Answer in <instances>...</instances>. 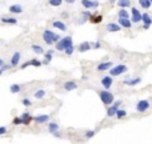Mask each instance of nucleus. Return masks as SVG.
Returning <instances> with one entry per match:
<instances>
[{
	"mask_svg": "<svg viewBox=\"0 0 152 144\" xmlns=\"http://www.w3.org/2000/svg\"><path fill=\"white\" fill-rule=\"evenodd\" d=\"M21 119H23V124H29V121L33 120V117H32L28 112H24L23 115H21Z\"/></svg>",
	"mask_w": 152,
	"mask_h": 144,
	"instance_id": "nucleus-23",
	"label": "nucleus"
},
{
	"mask_svg": "<svg viewBox=\"0 0 152 144\" xmlns=\"http://www.w3.org/2000/svg\"><path fill=\"white\" fill-rule=\"evenodd\" d=\"M48 129H50V132L52 133V135H55V136H58V137H59V133H58L59 125L56 124V123H51V124L48 125Z\"/></svg>",
	"mask_w": 152,
	"mask_h": 144,
	"instance_id": "nucleus-16",
	"label": "nucleus"
},
{
	"mask_svg": "<svg viewBox=\"0 0 152 144\" xmlns=\"http://www.w3.org/2000/svg\"><path fill=\"white\" fill-rule=\"evenodd\" d=\"M117 5L120 8H127L131 5V0H117Z\"/></svg>",
	"mask_w": 152,
	"mask_h": 144,
	"instance_id": "nucleus-25",
	"label": "nucleus"
},
{
	"mask_svg": "<svg viewBox=\"0 0 152 144\" xmlns=\"http://www.w3.org/2000/svg\"><path fill=\"white\" fill-rule=\"evenodd\" d=\"M90 20L91 21H92V23H101V21H103V16L101 15H91V17H90Z\"/></svg>",
	"mask_w": 152,
	"mask_h": 144,
	"instance_id": "nucleus-24",
	"label": "nucleus"
},
{
	"mask_svg": "<svg viewBox=\"0 0 152 144\" xmlns=\"http://www.w3.org/2000/svg\"><path fill=\"white\" fill-rule=\"evenodd\" d=\"M131 12H132V19H131L132 23H139V21H141V13L137 8H132Z\"/></svg>",
	"mask_w": 152,
	"mask_h": 144,
	"instance_id": "nucleus-7",
	"label": "nucleus"
},
{
	"mask_svg": "<svg viewBox=\"0 0 152 144\" xmlns=\"http://www.w3.org/2000/svg\"><path fill=\"white\" fill-rule=\"evenodd\" d=\"M66 3H68V4H72V3H75V0H66Z\"/></svg>",
	"mask_w": 152,
	"mask_h": 144,
	"instance_id": "nucleus-44",
	"label": "nucleus"
},
{
	"mask_svg": "<svg viewBox=\"0 0 152 144\" xmlns=\"http://www.w3.org/2000/svg\"><path fill=\"white\" fill-rule=\"evenodd\" d=\"M149 101L148 100H140V101H137V104H136V109L139 111V112H145L147 109L149 108Z\"/></svg>",
	"mask_w": 152,
	"mask_h": 144,
	"instance_id": "nucleus-5",
	"label": "nucleus"
},
{
	"mask_svg": "<svg viewBox=\"0 0 152 144\" xmlns=\"http://www.w3.org/2000/svg\"><path fill=\"white\" fill-rule=\"evenodd\" d=\"M64 52H66L67 55H72V54H74V46H70V47H67L66 50H64Z\"/></svg>",
	"mask_w": 152,
	"mask_h": 144,
	"instance_id": "nucleus-35",
	"label": "nucleus"
},
{
	"mask_svg": "<svg viewBox=\"0 0 152 144\" xmlns=\"http://www.w3.org/2000/svg\"><path fill=\"white\" fill-rule=\"evenodd\" d=\"M7 68H8L7 66H3V67H0V76H1V74H3V72H4V71H5V70H7Z\"/></svg>",
	"mask_w": 152,
	"mask_h": 144,
	"instance_id": "nucleus-40",
	"label": "nucleus"
},
{
	"mask_svg": "<svg viewBox=\"0 0 152 144\" xmlns=\"http://www.w3.org/2000/svg\"><path fill=\"white\" fill-rule=\"evenodd\" d=\"M28 66H35V67H40V66H42V62H40V60H37V59H33V60H29V62L24 63L23 66H21V70H23V68H27Z\"/></svg>",
	"mask_w": 152,
	"mask_h": 144,
	"instance_id": "nucleus-15",
	"label": "nucleus"
},
{
	"mask_svg": "<svg viewBox=\"0 0 152 144\" xmlns=\"http://www.w3.org/2000/svg\"><path fill=\"white\" fill-rule=\"evenodd\" d=\"M140 82H141V79H140V78H135V79H125L123 83H124L125 86L133 87V86H136V84H139Z\"/></svg>",
	"mask_w": 152,
	"mask_h": 144,
	"instance_id": "nucleus-13",
	"label": "nucleus"
},
{
	"mask_svg": "<svg viewBox=\"0 0 152 144\" xmlns=\"http://www.w3.org/2000/svg\"><path fill=\"white\" fill-rule=\"evenodd\" d=\"M70 46H74V44H72V38H71V36H67V38H63V39H60L58 43H56V50L64 51L67 47H70Z\"/></svg>",
	"mask_w": 152,
	"mask_h": 144,
	"instance_id": "nucleus-2",
	"label": "nucleus"
},
{
	"mask_svg": "<svg viewBox=\"0 0 152 144\" xmlns=\"http://www.w3.org/2000/svg\"><path fill=\"white\" fill-rule=\"evenodd\" d=\"M91 43H88V42H83L80 46H79V51L80 52H87V51H90L91 50Z\"/></svg>",
	"mask_w": 152,
	"mask_h": 144,
	"instance_id": "nucleus-20",
	"label": "nucleus"
},
{
	"mask_svg": "<svg viewBox=\"0 0 152 144\" xmlns=\"http://www.w3.org/2000/svg\"><path fill=\"white\" fill-rule=\"evenodd\" d=\"M23 105H25V107H29V105H31V101L28 100V99H23Z\"/></svg>",
	"mask_w": 152,
	"mask_h": 144,
	"instance_id": "nucleus-38",
	"label": "nucleus"
},
{
	"mask_svg": "<svg viewBox=\"0 0 152 144\" xmlns=\"http://www.w3.org/2000/svg\"><path fill=\"white\" fill-rule=\"evenodd\" d=\"M43 39H44V42H46L48 46H52L55 42H59L60 36L56 35V33H54V32L50 31V29H46V31L43 32Z\"/></svg>",
	"mask_w": 152,
	"mask_h": 144,
	"instance_id": "nucleus-1",
	"label": "nucleus"
},
{
	"mask_svg": "<svg viewBox=\"0 0 152 144\" xmlns=\"http://www.w3.org/2000/svg\"><path fill=\"white\" fill-rule=\"evenodd\" d=\"M3 66H4V60L0 58V67H3Z\"/></svg>",
	"mask_w": 152,
	"mask_h": 144,
	"instance_id": "nucleus-43",
	"label": "nucleus"
},
{
	"mask_svg": "<svg viewBox=\"0 0 152 144\" xmlns=\"http://www.w3.org/2000/svg\"><path fill=\"white\" fill-rule=\"evenodd\" d=\"M119 24L124 28H131L132 25V21L128 19V17H119Z\"/></svg>",
	"mask_w": 152,
	"mask_h": 144,
	"instance_id": "nucleus-12",
	"label": "nucleus"
},
{
	"mask_svg": "<svg viewBox=\"0 0 152 144\" xmlns=\"http://www.w3.org/2000/svg\"><path fill=\"white\" fill-rule=\"evenodd\" d=\"M112 83H113L112 76H104V78L101 79V86L104 87L105 90H108L109 87L112 86Z\"/></svg>",
	"mask_w": 152,
	"mask_h": 144,
	"instance_id": "nucleus-9",
	"label": "nucleus"
},
{
	"mask_svg": "<svg viewBox=\"0 0 152 144\" xmlns=\"http://www.w3.org/2000/svg\"><path fill=\"white\" fill-rule=\"evenodd\" d=\"M52 25H54L56 29H60V31H67V25L64 23H62V21H59V20L54 21V23H52Z\"/></svg>",
	"mask_w": 152,
	"mask_h": 144,
	"instance_id": "nucleus-21",
	"label": "nucleus"
},
{
	"mask_svg": "<svg viewBox=\"0 0 152 144\" xmlns=\"http://www.w3.org/2000/svg\"><path fill=\"white\" fill-rule=\"evenodd\" d=\"M151 3H152V0H151Z\"/></svg>",
	"mask_w": 152,
	"mask_h": 144,
	"instance_id": "nucleus-45",
	"label": "nucleus"
},
{
	"mask_svg": "<svg viewBox=\"0 0 152 144\" xmlns=\"http://www.w3.org/2000/svg\"><path fill=\"white\" fill-rule=\"evenodd\" d=\"M48 3H50V5H52V7H60L63 3V0H48Z\"/></svg>",
	"mask_w": 152,
	"mask_h": 144,
	"instance_id": "nucleus-30",
	"label": "nucleus"
},
{
	"mask_svg": "<svg viewBox=\"0 0 152 144\" xmlns=\"http://www.w3.org/2000/svg\"><path fill=\"white\" fill-rule=\"evenodd\" d=\"M119 17H129V13L125 9H120L119 11Z\"/></svg>",
	"mask_w": 152,
	"mask_h": 144,
	"instance_id": "nucleus-34",
	"label": "nucleus"
},
{
	"mask_svg": "<svg viewBox=\"0 0 152 144\" xmlns=\"http://www.w3.org/2000/svg\"><path fill=\"white\" fill-rule=\"evenodd\" d=\"M1 21L5 23V24H16V23H17V20H16L15 17H3Z\"/></svg>",
	"mask_w": 152,
	"mask_h": 144,
	"instance_id": "nucleus-28",
	"label": "nucleus"
},
{
	"mask_svg": "<svg viewBox=\"0 0 152 144\" xmlns=\"http://www.w3.org/2000/svg\"><path fill=\"white\" fill-rule=\"evenodd\" d=\"M9 12H12V13H21L23 12V7L20 4H13V5L9 7Z\"/></svg>",
	"mask_w": 152,
	"mask_h": 144,
	"instance_id": "nucleus-18",
	"label": "nucleus"
},
{
	"mask_svg": "<svg viewBox=\"0 0 152 144\" xmlns=\"http://www.w3.org/2000/svg\"><path fill=\"white\" fill-rule=\"evenodd\" d=\"M20 90H21V88H20L19 84H12V86L9 87V91H11L12 94H19Z\"/></svg>",
	"mask_w": 152,
	"mask_h": 144,
	"instance_id": "nucleus-29",
	"label": "nucleus"
},
{
	"mask_svg": "<svg viewBox=\"0 0 152 144\" xmlns=\"http://www.w3.org/2000/svg\"><path fill=\"white\" fill-rule=\"evenodd\" d=\"M44 96H46V91H44V90L36 91V94H35V97H36V99H43Z\"/></svg>",
	"mask_w": 152,
	"mask_h": 144,
	"instance_id": "nucleus-32",
	"label": "nucleus"
},
{
	"mask_svg": "<svg viewBox=\"0 0 152 144\" xmlns=\"http://www.w3.org/2000/svg\"><path fill=\"white\" fill-rule=\"evenodd\" d=\"M32 51H33L35 54H43V52H44L43 48L40 47V46H36V44H33V46H32Z\"/></svg>",
	"mask_w": 152,
	"mask_h": 144,
	"instance_id": "nucleus-31",
	"label": "nucleus"
},
{
	"mask_svg": "<svg viewBox=\"0 0 152 144\" xmlns=\"http://www.w3.org/2000/svg\"><path fill=\"white\" fill-rule=\"evenodd\" d=\"M92 47H94L95 50H98V48H100V43H99V42H96V43H95Z\"/></svg>",
	"mask_w": 152,
	"mask_h": 144,
	"instance_id": "nucleus-41",
	"label": "nucleus"
},
{
	"mask_svg": "<svg viewBox=\"0 0 152 144\" xmlns=\"http://www.w3.org/2000/svg\"><path fill=\"white\" fill-rule=\"evenodd\" d=\"M120 104H121V101H115V104L107 109V116H108V117L116 116V111L119 109V105H120Z\"/></svg>",
	"mask_w": 152,
	"mask_h": 144,
	"instance_id": "nucleus-6",
	"label": "nucleus"
},
{
	"mask_svg": "<svg viewBox=\"0 0 152 144\" xmlns=\"http://www.w3.org/2000/svg\"><path fill=\"white\" fill-rule=\"evenodd\" d=\"M141 21L144 23V29H148L149 25L152 24V19L148 13H141Z\"/></svg>",
	"mask_w": 152,
	"mask_h": 144,
	"instance_id": "nucleus-8",
	"label": "nucleus"
},
{
	"mask_svg": "<svg viewBox=\"0 0 152 144\" xmlns=\"http://www.w3.org/2000/svg\"><path fill=\"white\" fill-rule=\"evenodd\" d=\"M112 67V62H105V63H101L98 66V70L99 71H105V70H109Z\"/></svg>",
	"mask_w": 152,
	"mask_h": 144,
	"instance_id": "nucleus-22",
	"label": "nucleus"
},
{
	"mask_svg": "<svg viewBox=\"0 0 152 144\" xmlns=\"http://www.w3.org/2000/svg\"><path fill=\"white\" fill-rule=\"evenodd\" d=\"M120 29H121L120 24H116V23H108L107 24V31L108 32H119Z\"/></svg>",
	"mask_w": 152,
	"mask_h": 144,
	"instance_id": "nucleus-11",
	"label": "nucleus"
},
{
	"mask_svg": "<svg viewBox=\"0 0 152 144\" xmlns=\"http://www.w3.org/2000/svg\"><path fill=\"white\" fill-rule=\"evenodd\" d=\"M48 119H50V116H48V115H39V116H35V117H33V120H35L36 123H39V124L48 121Z\"/></svg>",
	"mask_w": 152,
	"mask_h": 144,
	"instance_id": "nucleus-19",
	"label": "nucleus"
},
{
	"mask_svg": "<svg viewBox=\"0 0 152 144\" xmlns=\"http://www.w3.org/2000/svg\"><path fill=\"white\" fill-rule=\"evenodd\" d=\"M100 100L103 101V104H112L113 103V94H111L109 91H103L100 92Z\"/></svg>",
	"mask_w": 152,
	"mask_h": 144,
	"instance_id": "nucleus-4",
	"label": "nucleus"
},
{
	"mask_svg": "<svg viewBox=\"0 0 152 144\" xmlns=\"http://www.w3.org/2000/svg\"><path fill=\"white\" fill-rule=\"evenodd\" d=\"M78 88V84L75 82H66L64 83V90L66 91H74Z\"/></svg>",
	"mask_w": 152,
	"mask_h": 144,
	"instance_id": "nucleus-17",
	"label": "nucleus"
},
{
	"mask_svg": "<svg viewBox=\"0 0 152 144\" xmlns=\"http://www.w3.org/2000/svg\"><path fill=\"white\" fill-rule=\"evenodd\" d=\"M139 4L141 5V8H144V9H148L151 7V0H139Z\"/></svg>",
	"mask_w": 152,
	"mask_h": 144,
	"instance_id": "nucleus-27",
	"label": "nucleus"
},
{
	"mask_svg": "<svg viewBox=\"0 0 152 144\" xmlns=\"http://www.w3.org/2000/svg\"><path fill=\"white\" fill-rule=\"evenodd\" d=\"M82 4H83V7L87 8V9L99 7V3H98V1H91V0H82Z\"/></svg>",
	"mask_w": 152,
	"mask_h": 144,
	"instance_id": "nucleus-10",
	"label": "nucleus"
},
{
	"mask_svg": "<svg viewBox=\"0 0 152 144\" xmlns=\"http://www.w3.org/2000/svg\"><path fill=\"white\" fill-rule=\"evenodd\" d=\"M83 17H91L90 12H83Z\"/></svg>",
	"mask_w": 152,
	"mask_h": 144,
	"instance_id": "nucleus-42",
	"label": "nucleus"
},
{
	"mask_svg": "<svg viewBox=\"0 0 152 144\" xmlns=\"http://www.w3.org/2000/svg\"><path fill=\"white\" fill-rule=\"evenodd\" d=\"M19 62H20V52H15V54L12 55L9 64H11V67H16L19 64Z\"/></svg>",
	"mask_w": 152,
	"mask_h": 144,
	"instance_id": "nucleus-14",
	"label": "nucleus"
},
{
	"mask_svg": "<svg viewBox=\"0 0 152 144\" xmlns=\"http://www.w3.org/2000/svg\"><path fill=\"white\" fill-rule=\"evenodd\" d=\"M125 115H127V112H125L124 109H117V111H116V116L119 117V119H123V117H125Z\"/></svg>",
	"mask_w": 152,
	"mask_h": 144,
	"instance_id": "nucleus-33",
	"label": "nucleus"
},
{
	"mask_svg": "<svg viewBox=\"0 0 152 144\" xmlns=\"http://www.w3.org/2000/svg\"><path fill=\"white\" fill-rule=\"evenodd\" d=\"M5 132H7V128L5 127H0V135H4Z\"/></svg>",
	"mask_w": 152,
	"mask_h": 144,
	"instance_id": "nucleus-39",
	"label": "nucleus"
},
{
	"mask_svg": "<svg viewBox=\"0 0 152 144\" xmlns=\"http://www.w3.org/2000/svg\"><path fill=\"white\" fill-rule=\"evenodd\" d=\"M127 71H128V68H127L124 64H119V66L111 67L109 74H111V76H119V75H121V74H125Z\"/></svg>",
	"mask_w": 152,
	"mask_h": 144,
	"instance_id": "nucleus-3",
	"label": "nucleus"
},
{
	"mask_svg": "<svg viewBox=\"0 0 152 144\" xmlns=\"http://www.w3.org/2000/svg\"><path fill=\"white\" fill-rule=\"evenodd\" d=\"M13 124H15V125L23 124V119H21V117H15V120H13Z\"/></svg>",
	"mask_w": 152,
	"mask_h": 144,
	"instance_id": "nucleus-36",
	"label": "nucleus"
},
{
	"mask_svg": "<svg viewBox=\"0 0 152 144\" xmlns=\"http://www.w3.org/2000/svg\"><path fill=\"white\" fill-rule=\"evenodd\" d=\"M95 136V131H87L86 132V137L87 139H91V137Z\"/></svg>",
	"mask_w": 152,
	"mask_h": 144,
	"instance_id": "nucleus-37",
	"label": "nucleus"
},
{
	"mask_svg": "<svg viewBox=\"0 0 152 144\" xmlns=\"http://www.w3.org/2000/svg\"><path fill=\"white\" fill-rule=\"evenodd\" d=\"M52 54H54V51L50 50V51L47 52V54L44 55V62H43L44 64H48V63H50L51 60H52Z\"/></svg>",
	"mask_w": 152,
	"mask_h": 144,
	"instance_id": "nucleus-26",
	"label": "nucleus"
}]
</instances>
